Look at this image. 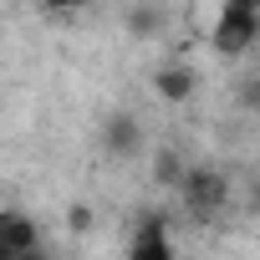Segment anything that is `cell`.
I'll use <instances>...</instances> for the list:
<instances>
[{
	"mask_svg": "<svg viewBox=\"0 0 260 260\" xmlns=\"http://www.w3.org/2000/svg\"><path fill=\"white\" fill-rule=\"evenodd\" d=\"M179 209L194 219V224H214L230 204H235V184H230V174L219 169V164H194L189 158V169H184V179H179Z\"/></svg>",
	"mask_w": 260,
	"mask_h": 260,
	"instance_id": "obj_1",
	"label": "cell"
},
{
	"mask_svg": "<svg viewBox=\"0 0 260 260\" xmlns=\"http://www.w3.org/2000/svg\"><path fill=\"white\" fill-rule=\"evenodd\" d=\"M102 153L112 158V164H133V158H143L148 153V133H143V122H138V112H127V107H112L107 117H102Z\"/></svg>",
	"mask_w": 260,
	"mask_h": 260,
	"instance_id": "obj_2",
	"label": "cell"
},
{
	"mask_svg": "<svg viewBox=\"0 0 260 260\" xmlns=\"http://www.w3.org/2000/svg\"><path fill=\"white\" fill-rule=\"evenodd\" d=\"M122 260H184L179 245H174V230H169V214L148 209L138 224H133V240H127V255Z\"/></svg>",
	"mask_w": 260,
	"mask_h": 260,
	"instance_id": "obj_3",
	"label": "cell"
},
{
	"mask_svg": "<svg viewBox=\"0 0 260 260\" xmlns=\"http://www.w3.org/2000/svg\"><path fill=\"white\" fill-rule=\"evenodd\" d=\"M148 87H153V97H158V102H169V107H189V102L199 97V67H194V61H184V56L158 61V67L148 72Z\"/></svg>",
	"mask_w": 260,
	"mask_h": 260,
	"instance_id": "obj_4",
	"label": "cell"
},
{
	"mask_svg": "<svg viewBox=\"0 0 260 260\" xmlns=\"http://www.w3.org/2000/svg\"><path fill=\"white\" fill-rule=\"evenodd\" d=\"M260 46V26H250V21H240V16H214V26H209V51L219 56V61H245L250 51Z\"/></svg>",
	"mask_w": 260,
	"mask_h": 260,
	"instance_id": "obj_5",
	"label": "cell"
},
{
	"mask_svg": "<svg viewBox=\"0 0 260 260\" xmlns=\"http://www.w3.org/2000/svg\"><path fill=\"white\" fill-rule=\"evenodd\" d=\"M36 245H46L41 240V219L36 214H26V209H11L6 219H0V255H26V250H36Z\"/></svg>",
	"mask_w": 260,
	"mask_h": 260,
	"instance_id": "obj_6",
	"label": "cell"
},
{
	"mask_svg": "<svg viewBox=\"0 0 260 260\" xmlns=\"http://www.w3.org/2000/svg\"><path fill=\"white\" fill-rule=\"evenodd\" d=\"M184 169H189V153L184 148H174V143H158L153 153H148V179H153V189H179V179H184Z\"/></svg>",
	"mask_w": 260,
	"mask_h": 260,
	"instance_id": "obj_7",
	"label": "cell"
},
{
	"mask_svg": "<svg viewBox=\"0 0 260 260\" xmlns=\"http://www.w3.org/2000/svg\"><path fill=\"white\" fill-rule=\"evenodd\" d=\"M164 26H169V11L153 6V0H138V6L127 11V36L133 41H153V36H164Z\"/></svg>",
	"mask_w": 260,
	"mask_h": 260,
	"instance_id": "obj_8",
	"label": "cell"
},
{
	"mask_svg": "<svg viewBox=\"0 0 260 260\" xmlns=\"http://www.w3.org/2000/svg\"><path fill=\"white\" fill-rule=\"evenodd\" d=\"M235 102H240V112L260 117V67H255V72H245V77L235 82Z\"/></svg>",
	"mask_w": 260,
	"mask_h": 260,
	"instance_id": "obj_9",
	"label": "cell"
},
{
	"mask_svg": "<svg viewBox=\"0 0 260 260\" xmlns=\"http://www.w3.org/2000/svg\"><path fill=\"white\" fill-rule=\"evenodd\" d=\"M61 224H67V235H92V224H97V214H92V204H67V214H61Z\"/></svg>",
	"mask_w": 260,
	"mask_h": 260,
	"instance_id": "obj_10",
	"label": "cell"
},
{
	"mask_svg": "<svg viewBox=\"0 0 260 260\" xmlns=\"http://www.w3.org/2000/svg\"><path fill=\"white\" fill-rule=\"evenodd\" d=\"M219 11H224V16H240V21H250V26H260V0H219Z\"/></svg>",
	"mask_w": 260,
	"mask_h": 260,
	"instance_id": "obj_11",
	"label": "cell"
},
{
	"mask_svg": "<svg viewBox=\"0 0 260 260\" xmlns=\"http://www.w3.org/2000/svg\"><path fill=\"white\" fill-rule=\"evenodd\" d=\"M41 11H51V16H77V11H87L92 0H36Z\"/></svg>",
	"mask_w": 260,
	"mask_h": 260,
	"instance_id": "obj_12",
	"label": "cell"
},
{
	"mask_svg": "<svg viewBox=\"0 0 260 260\" xmlns=\"http://www.w3.org/2000/svg\"><path fill=\"white\" fill-rule=\"evenodd\" d=\"M11 260H51V250H46V245H36V250H26V255H11Z\"/></svg>",
	"mask_w": 260,
	"mask_h": 260,
	"instance_id": "obj_13",
	"label": "cell"
},
{
	"mask_svg": "<svg viewBox=\"0 0 260 260\" xmlns=\"http://www.w3.org/2000/svg\"><path fill=\"white\" fill-rule=\"evenodd\" d=\"M250 209H255V214H260V179H255V184H250Z\"/></svg>",
	"mask_w": 260,
	"mask_h": 260,
	"instance_id": "obj_14",
	"label": "cell"
},
{
	"mask_svg": "<svg viewBox=\"0 0 260 260\" xmlns=\"http://www.w3.org/2000/svg\"><path fill=\"white\" fill-rule=\"evenodd\" d=\"M11 209H16V204H11V199H0V219H6V214H11Z\"/></svg>",
	"mask_w": 260,
	"mask_h": 260,
	"instance_id": "obj_15",
	"label": "cell"
},
{
	"mask_svg": "<svg viewBox=\"0 0 260 260\" xmlns=\"http://www.w3.org/2000/svg\"><path fill=\"white\" fill-rule=\"evenodd\" d=\"M0 260H6V255H0Z\"/></svg>",
	"mask_w": 260,
	"mask_h": 260,
	"instance_id": "obj_16",
	"label": "cell"
}]
</instances>
